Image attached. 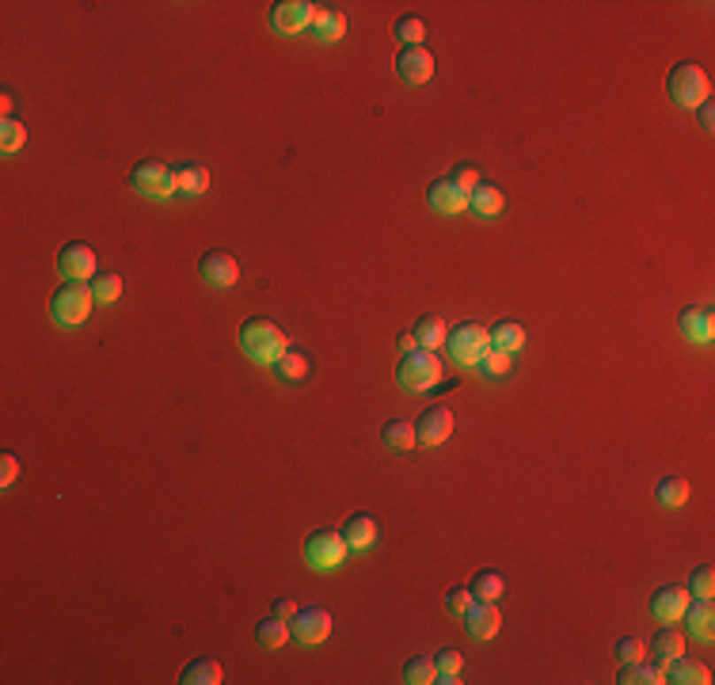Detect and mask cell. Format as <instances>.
<instances>
[{
  "label": "cell",
  "mask_w": 715,
  "mask_h": 685,
  "mask_svg": "<svg viewBox=\"0 0 715 685\" xmlns=\"http://www.w3.org/2000/svg\"><path fill=\"white\" fill-rule=\"evenodd\" d=\"M240 347H244L248 358L259 362V366H274L289 350L282 327H278L274 320H266V316H251V320H244V327H240Z\"/></svg>",
  "instance_id": "cell-1"
},
{
  "label": "cell",
  "mask_w": 715,
  "mask_h": 685,
  "mask_svg": "<svg viewBox=\"0 0 715 685\" xmlns=\"http://www.w3.org/2000/svg\"><path fill=\"white\" fill-rule=\"evenodd\" d=\"M396 381H400V389H407V392L438 389L442 385V358H438V350H423V347L407 350L404 358H400V366H396Z\"/></svg>",
  "instance_id": "cell-2"
},
{
  "label": "cell",
  "mask_w": 715,
  "mask_h": 685,
  "mask_svg": "<svg viewBox=\"0 0 715 685\" xmlns=\"http://www.w3.org/2000/svg\"><path fill=\"white\" fill-rule=\"evenodd\" d=\"M92 304H96L92 286H84V282H61V286L54 289V297H50V312H54L58 324L81 327L88 316H92Z\"/></svg>",
  "instance_id": "cell-3"
},
{
  "label": "cell",
  "mask_w": 715,
  "mask_h": 685,
  "mask_svg": "<svg viewBox=\"0 0 715 685\" xmlns=\"http://www.w3.org/2000/svg\"><path fill=\"white\" fill-rule=\"evenodd\" d=\"M666 92H670V99L678 107H700L708 99V92H711V84H708V73L700 69V65H693V61H681V65H673L670 69V81H666Z\"/></svg>",
  "instance_id": "cell-4"
},
{
  "label": "cell",
  "mask_w": 715,
  "mask_h": 685,
  "mask_svg": "<svg viewBox=\"0 0 715 685\" xmlns=\"http://www.w3.org/2000/svg\"><path fill=\"white\" fill-rule=\"evenodd\" d=\"M488 347H491V335H488V327L476 324V320L457 324V327H450V335H445V350H450V358L457 366H476L480 354Z\"/></svg>",
  "instance_id": "cell-5"
},
{
  "label": "cell",
  "mask_w": 715,
  "mask_h": 685,
  "mask_svg": "<svg viewBox=\"0 0 715 685\" xmlns=\"http://www.w3.org/2000/svg\"><path fill=\"white\" fill-rule=\"evenodd\" d=\"M347 541H342L339 529H316L304 541V560H309L312 571H335L342 560H347Z\"/></svg>",
  "instance_id": "cell-6"
},
{
  "label": "cell",
  "mask_w": 715,
  "mask_h": 685,
  "mask_svg": "<svg viewBox=\"0 0 715 685\" xmlns=\"http://www.w3.org/2000/svg\"><path fill=\"white\" fill-rule=\"evenodd\" d=\"M130 187L145 198H172L175 195V172L164 160H142L130 172Z\"/></svg>",
  "instance_id": "cell-7"
},
{
  "label": "cell",
  "mask_w": 715,
  "mask_h": 685,
  "mask_svg": "<svg viewBox=\"0 0 715 685\" xmlns=\"http://www.w3.org/2000/svg\"><path fill=\"white\" fill-rule=\"evenodd\" d=\"M289 632H293V636H297V643H304V647L324 643V640L331 636V613H327V609H320V605L297 609V613H293V620H289Z\"/></svg>",
  "instance_id": "cell-8"
},
{
  "label": "cell",
  "mask_w": 715,
  "mask_h": 685,
  "mask_svg": "<svg viewBox=\"0 0 715 685\" xmlns=\"http://www.w3.org/2000/svg\"><path fill=\"white\" fill-rule=\"evenodd\" d=\"M312 16L316 4H309V0H278L271 8V27L278 35H301L304 27H312Z\"/></svg>",
  "instance_id": "cell-9"
},
{
  "label": "cell",
  "mask_w": 715,
  "mask_h": 685,
  "mask_svg": "<svg viewBox=\"0 0 715 685\" xmlns=\"http://www.w3.org/2000/svg\"><path fill=\"white\" fill-rule=\"evenodd\" d=\"M58 271H61V278H69V282H88V278H96V251L88 244H81V240H73V244L61 248Z\"/></svg>",
  "instance_id": "cell-10"
},
{
  "label": "cell",
  "mask_w": 715,
  "mask_h": 685,
  "mask_svg": "<svg viewBox=\"0 0 715 685\" xmlns=\"http://www.w3.org/2000/svg\"><path fill=\"white\" fill-rule=\"evenodd\" d=\"M198 274H202V282H210L217 289H228V286L240 282L236 259L228 256V251H221V248H213V251H206V256L198 259Z\"/></svg>",
  "instance_id": "cell-11"
},
{
  "label": "cell",
  "mask_w": 715,
  "mask_h": 685,
  "mask_svg": "<svg viewBox=\"0 0 715 685\" xmlns=\"http://www.w3.org/2000/svg\"><path fill=\"white\" fill-rule=\"evenodd\" d=\"M453 435V412L450 408H427L423 415H419V423H415V442L419 446H442L445 438Z\"/></svg>",
  "instance_id": "cell-12"
},
{
  "label": "cell",
  "mask_w": 715,
  "mask_h": 685,
  "mask_svg": "<svg viewBox=\"0 0 715 685\" xmlns=\"http://www.w3.org/2000/svg\"><path fill=\"white\" fill-rule=\"evenodd\" d=\"M396 69H400V76L407 84H427L434 76V54L427 46H404L400 58H396Z\"/></svg>",
  "instance_id": "cell-13"
},
{
  "label": "cell",
  "mask_w": 715,
  "mask_h": 685,
  "mask_svg": "<svg viewBox=\"0 0 715 685\" xmlns=\"http://www.w3.org/2000/svg\"><path fill=\"white\" fill-rule=\"evenodd\" d=\"M427 198H430V206L438 210L442 218H453V213H465L468 210V190L457 187L450 175H445V180H434L430 190H427Z\"/></svg>",
  "instance_id": "cell-14"
},
{
  "label": "cell",
  "mask_w": 715,
  "mask_h": 685,
  "mask_svg": "<svg viewBox=\"0 0 715 685\" xmlns=\"http://www.w3.org/2000/svg\"><path fill=\"white\" fill-rule=\"evenodd\" d=\"M465 628L472 640H491L503 628V613L495 609V602H472L465 613Z\"/></svg>",
  "instance_id": "cell-15"
},
{
  "label": "cell",
  "mask_w": 715,
  "mask_h": 685,
  "mask_svg": "<svg viewBox=\"0 0 715 685\" xmlns=\"http://www.w3.org/2000/svg\"><path fill=\"white\" fill-rule=\"evenodd\" d=\"M678 327H681L685 339L711 342L715 339V312L708 304H688V309H681V316H678Z\"/></svg>",
  "instance_id": "cell-16"
},
{
  "label": "cell",
  "mask_w": 715,
  "mask_h": 685,
  "mask_svg": "<svg viewBox=\"0 0 715 685\" xmlns=\"http://www.w3.org/2000/svg\"><path fill=\"white\" fill-rule=\"evenodd\" d=\"M685 605H688L685 587H658L655 598H650V613H655L662 625H673V620L685 617Z\"/></svg>",
  "instance_id": "cell-17"
},
{
  "label": "cell",
  "mask_w": 715,
  "mask_h": 685,
  "mask_svg": "<svg viewBox=\"0 0 715 685\" xmlns=\"http://www.w3.org/2000/svg\"><path fill=\"white\" fill-rule=\"evenodd\" d=\"M685 625L696 640H711L715 636V605L711 598H688L685 605Z\"/></svg>",
  "instance_id": "cell-18"
},
{
  "label": "cell",
  "mask_w": 715,
  "mask_h": 685,
  "mask_svg": "<svg viewBox=\"0 0 715 685\" xmlns=\"http://www.w3.org/2000/svg\"><path fill=\"white\" fill-rule=\"evenodd\" d=\"M339 533H342V541H347L350 552H362L377 541V522H373V514H350Z\"/></svg>",
  "instance_id": "cell-19"
},
{
  "label": "cell",
  "mask_w": 715,
  "mask_h": 685,
  "mask_svg": "<svg viewBox=\"0 0 715 685\" xmlns=\"http://www.w3.org/2000/svg\"><path fill=\"white\" fill-rule=\"evenodd\" d=\"M666 681H678V685H708V681H711V670H708L704 663H696V658L678 655V658H670Z\"/></svg>",
  "instance_id": "cell-20"
},
{
  "label": "cell",
  "mask_w": 715,
  "mask_h": 685,
  "mask_svg": "<svg viewBox=\"0 0 715 685\" xmlns=\"http://www.w3.org/2000/svg\"><path fill=\"white\" fill-rule=\"evenodd\" d=\"M312 31H316V38H324V42H339V38L347 35V16H342L339 8L316 4V16H312Z\"/></svg>",
  "instance_id": "cell-21"
},
{
  "label": "cell",
  "mask_w": 715,
  "mask_h": 685,
  "mask_svg": "<svg viewBox=\"0 0 715 685\" xmlns=\"http://www.w3.org/2000/svg\"><path fill=\"white\" fill-rule=\"evenodd\" d=\"M175 190L187 198H198L210 190V172L202 168V164H183V168H175Z\"/></svg>",
  "instance_id": "cell-22"
},
{
  "label": "cell",
  "mask_w": 715,
  "mask_h": 685,
  "mask_svg": "<svg viewBox=\"0 0 715 685\" xmlns=\"http://www.w3.org/2000/svg\"><path fill=\"white\" fill-rule=\"evenodd\" d=\"M503 206L506 198L495 183H480L476 190H468V210H476L480 218H495V213H503Z\"/></svg>",
  "instance_id": "cell-23"
},
{
  "label": "cell",
  "mask_w": 715,
  "mask_h": 685,
  "mask_svg": "<svg viewBox=\"0 0 715 685\" xmlns=\"http://www.w3.org/2000/svg\"><path fill=\"white\" fill-rule=\"evenodd\" d=\"M488 335H491V347L503 350V354H518L526 347V327L514 324V320H499L495 327H488Z\"/></svg>",
  "instance_id": "cell-24"
},
{
  "label": "cell",
  "mask_w": 715,
  "mask_h": 685,
  "mask_svg": "<svg viewBox=\"0 0 715 685\" xmlns=\"http://www.w3.org/2000/svg\"><path fill=\"white\" fill-rule=\"evenodd\" d=\"M221 678H225L221 663H217V658H206V655L195 658V663H187V670L179 674L183 685H221Z\"/></svg>",
  "instance_id": "cell-25"
},
{
  "label": "cell",
  "mask_w": 715,
  "mask_h": 685,
  "mask_svg": "<svg viewBox=\"0 0 715 685\" xmlns=\"http://www.w3.org/2000/svg\"><path fill=\"white\" fill-rule=\"evenodd\" d=\"M289 636H293L289 625H286L282 617H274V613L255 625V640H259V647H266V651H278V647H286Z\"/></svg>",
  "instance_id": "cell-26"
},
{
  "label": "cell",
  "mask_w": 715,
  "mask_h": 685,
  "mask_svg": "<svg viewBox=\"0 0 715 685\" xmlns=\"http://www.w3.org/2000/svg\"><path fill=\"white\" fill-rule=\"evenodd\" d=\"M411 335H415V342H419L423 350H438V347H445V335H450V332H445V320H442V316H423V320L415 324Z\"/></svg>",
  "instance_id": "cell-27"
},
{
  "label": "cell",
  "mask_w": 715,
  "mask_h": 685,
  "mask_svg": "<svg viewBox=\"0 0 715 685\" xmlns=\"http://www.w3.org/2000/svg\"><path fill=\"white\" fill-rule=\"evenodd\" d=\"M647 647H650V655H655V658H666V663H670V658L685 655V636H681V632H673V628H658V636L650 640Z\"/></svg>",
  "instance_id": "cell-28"
},
{
  "label": "cell",
  "mask_w": 715,
  "mask_h": 685,
  "mask_svg": "<svg viewBox=\"0 0 715 685\" xmlns=\"http://www.w3.org/2000/svg\"><path fill=\"white\" fill-rule=\"evenodd\" d=\"M468 590H472V598H476V602H495V598H503L506 582H503L499 571H480V575L472 579Z\"/></svg>",
  "instance_id": "cell-29"
},
{
  "label": "cell",
  "mask_w": 715,
  "mask_h": 685,
  "mask_svg": "<svg viewBox=\"0 0 715 685\" xmlns=\"http://www.w3.org/2000/svg\"><path fill=\"white\" fill-rule=\"evenodd\" d=\"M617 681L620 685H658V681H666V674H662L658 666H647L640 658V663H624Z\"/></svg>",
  "instance_id": "cell-30"
},
{
  "label": "cell",
  "mask_w": 715,
  "mask_h": 685,
  "mask_svg": "<svg viewBox=\"0 0 715 685\" xmlns=\"http://www.w3.org/2000/svg\"><path fill=\"white\" fill-rule=\"evenodd\" d=\"M381 438H385L388 450H415V423H404V419H392V423H385V430H381Z\"/></svg>",
  "instance_id": "cell-31"
},
{
  "label": "cell",
  "mask_w": 715,
  "mask_h": 685,
  "mask_svg": "<svg viewBox=\"0 0 715 685\" xmlns=\"http://www.w3.org/2000/svg\"><path fill=\"white\" fill-rule=\"evenodd\" d=\"M688 598H715V567L711 564H700L693 567V575H688Z\"/></svg>",
  "instance_id": "cell-32"
},
{
  "label": "cell",
  "mask_w": 715,
  "mask_h": 685,
  "mask_svg": "<svg viewBox=\"0 0 715 685\" xmlns=\"http://www.w3.org/2000/svg\"><path fill=\"white\" fill-rule=\"evenodd\" d=\"M434 678H438V666H434V658H427V655L407 658V666H404V681H407V685H430Z\"/></svg>",
  "instance_id": "cell-33"
},
{
  "label": "cell",
  "mask_w": 715,
  "mask_h": 685,
  "mask_svg": "<svg viewBox=\"0 0 715 685\" xmlns=\"http://www.w3.org/2000/svg\"><path fill=\"white\" fill-rule=\"evenodd\" d=\"M655 499L662 503V506H685L688 503V484L681 476H666L662 484L655 488Z\"/></svg>",
  "instance_id": "cell-34"
},
{
  "label": "cell",
  "mask_w": 715,
  "mask_h": 685,
  "mask_svg": "<svg viewBox=\"0 0 715 685\" xmlns=\"http://www.w3.org/2000/svg\"><path fill=\"white\" fill-rule=\"evenodd\" d=\"M274 373L282 377V381H304V377H309V358L297 354V350H286L282 358L274 362Z\"/></svg>",
  "instance_id": "cell-35"
},
{
  "label": "cell",
  "mask_w": 715,
  "mask_h": 685,
  "mask_svg": "<svg viewBox=\"0 0 715 685\" xmlns=\"http://www.w3.org/2000/svg\"><path fill=\"white\" fill-rule=\"evenodd\" d=\"M434 666H438V678H434L438 685H457V681H461V678H457V674H461V655H457L453 647H445V651L434 655Z\"/></svg>",
  "instance_id": "cell-36"
},
{
  "label": "cell",
  "mask_w": 715,
  "mask_h": 685,
  "mask_svg": "<svg viewBox=\"0 0 715 685\" xmlns=\"http://www.w3.org/2000/svg\"><path fill=\"white\" fill-rule=\"evenodd\" d=\"M396 38H400L404 46H423L427 23L419 19V16H400V19H396Z\"/></svg>",
  "instance_id": "cell-37"
},
{
  "label": "cell",
  "mask_w": 715,
  "mask_h": 685,
  "mask_svg": "<svg viewBox=\"0 0 715 685\" xmlns=\"http://www.w3.org/2000/svg\"><path fill=\"white\" fill-rule=\"evenodd\" d=\"M92 294L99 304H114L122 297V278L119 274H96L92 278Z\"/></svg>",
  "instance_id": "cell-38"
},
{
  "label": "cell",
  "mask_w": 715,
  "mask_h": 685,
  "mask_svg": "<svg viewBox=\"0 0 715 685\" xmlns=\"http://www.w3.org/2000/svg\"><path fill=\"white\" fill-rule=\"evenodd\" d=\"M23 142H27V126H23L19 119H4V122H0V149H4V152H19Z\"/></svg>",
  "instance_id": "cell-39"
},
{
  "label": "cell",
  "mask_w": 715,
  "mask_h": 685,
  "mask_svg": "<svg viewBox=\"0 0 715 685\" xmlns=\"http://www.w3.org/2000/svg\"><path fill=\"white\" fill-rule=\"evenodd\" d=\"M476 366H480V373H488V377H506V373H510V354L488 347V350L480 354Z\"/></svg>",
  "instance_id": "cell-40"
},
{
  "label": "cell",
  "mask_w": 715,
  "mask_h": 685,
  "mask_svg": "<svg viewBox=\"0 0 715 685\" xmlns=\"http://www.w3.org/2000/svg\"><path fill=\"white\" fill-rule=\"evenodd\" d=\"M617 658L620 663H640V658H647V643H640L635 636H624L617 643Z\"/></svg>",
  "instance_id": "cell-41"
},
{
  "label": "cell",
  "mask_w": 715,
  "mask_h": 685,
  "mask_svg": "<svg viewBox=\"0 0 715 685\" xmlns=\"http://www.w3.org/2000/svg\"><path fill=\"white\" fill-rule=\"evenodd\" d=\"M19 476V457L16 453H4L0 457V488H12Z\"/></svg>",
  "instance_id": "cell-42"
},
{
  "label": "cell",
  "mask_w": 715,
  "mask_h": 685,
  "mask_svg": "<svg viewBox=\"0 0 715 685\" xmlns=\"http://www.w3.org/2000/svg\"><path fill=\"white\" fill-rule=\"evenodd\" d=\"M472 602H476V598H472V590H450V594H445V609H450V613H468V605Z\"/></svg>",
  "instance_id": "cell-43"
},
{
  "label": "cell",
  "mask_w": 715,
  "mask_h": 685,
  "mask_svg": "<svg viewBox=\"0 0 715 685\" xmlns=\"http://www.w3.org/2000/svg\"><path fill=\"white\" fill-rule=\"evenodd\" d=\"M450 180H453L457 187H461V190H476V187H480V175L472 172V168H465V164H461V168H457V172L450 175Z\"/></svg>",
  "instance_id": "cell-44"
},
{
  "label": "cell",
  "mask_w": 715,
  "mask_h": 685,
  "mask_svg": "<svg viewBox=\"0 0 715 685\" xmlns=\"http://www.w3.org/2000/svg\"><path fill=\"white\" fill-rule=\"evenodd\" d=\"M700 126H704V130H715V107H711V99H704V104H700Z\"/></svg>",
  "instance_id": "cell-45"
},
{
  "label": "cell",
  "mask_w": 715,
  "mask_h": 685,
  "mask_svg": "<svg viewBox=\"0 0 715 685\" xmlns=\"http://www.w3.org/2000/svg\"><path fill=\"white\" fill-rule=\"evenodd\" d=\"M293 613H297V602H293V598H278V602H274V617L286 620V617H293Z\"/></svg>",
  "instance_id": "cell-46"
},
{
  "label": "cell",
  "mask_w": 715,
  "mask_h": 685,
  "mask_svg": "<svg viewBox=\"0 0 715 685\" xmlns=\"http://www.w3.org/2000/svg\"><path fill=\"white\" fill-rule=\"evenodd\" d=\"M400 347H404V354H407V350H415L419 342H415V335H411V332H404V335H400Z\"/></svg>",
  "instance_id": "cell-47"
},
{
  "label": "cell",
  "mask_w": 715,
  "mask_h": 685,
  "mask_svg": "<svg viewBox=\"0 0 715 685\" xmlns=\"http://www.w3.org/2000/svg\"><path fill=\"white\" fill-rule=\"evenodd\" d=\"M12 104H16V96H12V92H4V96H0V107H4V119H12Z\"/></svg>",
  "instance_id": "cell-48"
}]
</instances>
